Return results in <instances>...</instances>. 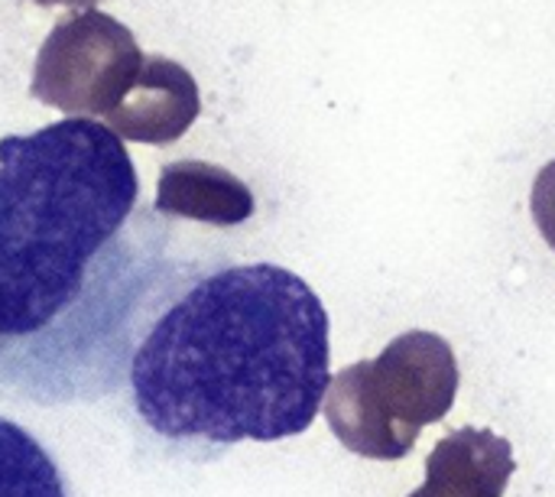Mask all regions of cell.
<instances>
[{"mask_svg":"<svg viewBox=\"0 0 555 497\" xmlns=\"http://www.w3.org/2000/svg\"><path fill=\"white\" fill-rule=\"evenodd\" d=\"M137 166L117 133L65 117L0 140V394L39 407L111 397L159 283L127 244Z\"/></svg>","mask_w":555,"mask_h":497,"instance_id":"obj_1","label":"cell"},{"mask_svg":"<svg viewBox=\"0 0 555 497\" xmlns=\"http://www.w3.org/2000/svg\"><path fill=\"white\" fill-rule=\"evenodd\" d=\"M328 361L315 290L276 264H234L156 283L124 384L150 436L215 459L306 433L332 384Z\"/></svg>","mask_w":555,"mask_h":497,"instance_id":"obj_2","label":"cell"},{"mask_svg":"<svg viewBox=\"0 0 555 497\" xmlns=\"http://www.w3.org/2000/svg\"><path fill=\"white\" fill-rule=\"evenodd\" d=\"M459 361L436 332H403L374 361L338 371L325 391V420L354 456L397 462L420 433L442 423L459 394Z\"/></svg>","mask_w":555,"mask_h":497,"instance_id":"obj_3","label":"cell"},{"mask_svg":"<svg viewBox=\"0 0 555 497\" xmlns=\"http://www.w3.org/2000/svg\"><path fill=\"white\" fill-rule=\"evenodd\" d=\"M140 65L137 36L120 20L72 10L39 46L29 94L68 117H104L130 91Z\"/></svg>","mask_w":555,"mask_h":497,"instance_id":"obj_4","label":"cell"},{"mask_svg":"<svg viewBox=\"0 0 555 497\" xmlns=\"http://www.w3.org/2000/svg\"><path fill=\"white\" fill-rule=\"evenodd\" d=\"M198 111L202 98L192 72L166 55H143L137 81L104 114V127L120 140L172 143L189 133Z\"/></svg>","mask_w":555,"mask_h":497,"instance_id":"obj_5","label":"cell"},{"mask_svg":"<svg viewBox=\"0 0 555 497\" xmlns=\"http://www.w3.org/2000/svg\"><path fill=\"white\" fill-rule=\"evenodd\" d=\"M514 449L491 430L449 433L426 462V485L410 497H504L514 475Z\"/></svg>","mask_w":555,"mask_h":497,"instance_id":"obj_6","label":"cell"},{"mask_svg":"<svg viewBox=\"0 0 555 497\" xmlns=\"http://www.w3.org/2000/svg\"><path fill=\"white\" fill-rule=\"evenodd\" d=\"M153 208L169 218L234 228L244 225L257 205L254 192L231 169L205 160H179L163 166Z\"/></svg>","mask_w":555,"mask_h":497,"instance_id":"obj_7","label":"cell"},{"mask_svg":"<svg viewBox=\"0 0 555 497\" xmlns=\"http://www.w3.org/2000/svg\"><path fill=\"white\" fill-rule=\"evenodd\" d=\"M0 497H72L59 459L7 417H0Z\"/></svg>","mask_w":555,"mask_h":497,"instance_id":"obj_8","label":"cell"},{"mask_svg":"<svg viewBox=\"0 0 555 497\" xmlns=\"http://www.w3.org/2000/svg\"><path fill=\"white\" fill-rule=\"evenodd\" d=\"M530 212H533V221H537L540 234L546 238V244L555 251V160L540 169V176L533 182Z\"/></svg>","mask_w":555,"mask_h":497,"instance_id":"obj_9","label":"cell"},{"mask_svg":"<svg viewBox=\"0 0 555 497\" xmlns=\"http://www.w3.org/2000/svg\"><path fill=\"white\" fill-rule=\"evenodd\" d=\"M42 7H75V10H94L98 0H36Z\"/></svg>","mask_w":555,"mask_h":497,"instance_id":"obj_10","label":"cell"}]
</instances>
